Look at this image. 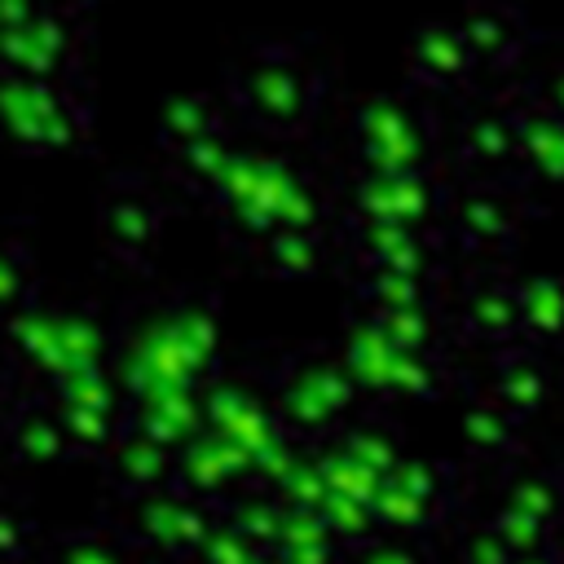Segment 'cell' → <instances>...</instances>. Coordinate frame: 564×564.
<instances>
[{
    "mask_svg": "<svg viewBox=\"0 0 564 564\" xmlns=\"http://www.w3.org/2000/svg\"><path fill=\"white\" fill-rule=\"evenodd\" d=\"M234 97L260 123H269V128H295V123L308 119L317 88H313L308 70L295 57H286L282 48H273V53L256 57L247 70H238Z\"/></svg>",
    "mask_w": 564,
    "mask_h": 564,
    "instance_id": "cell-1",
    "label": "cell"
},
{
    "mask_svg": "<svg viewBox=\"0 0 564 564\" xmlns=\"http://www.w3.org/2000/svg\"><path fill=\"white\" fill-rule=\"evenodd\" d=\"M344 366H348V375L357 379V388H370V392H401V397H432V392H436L432 361L419 357V352L397 348V344L379 330L375 317L361 322V326L348 335Z\"/></svg>",
    "mask_w": 564,
    "mask_h": 564,
    "instance_id": "cell-2",
    "label": "cell"
},
{
    "mask_svg": "<svg viewBox=\"0 0 564 564\" xmlns=\"http://www.w3.org/2000/svg\"><path fill=\"white\" fill-rule=\"evenodd\" d=\"M357 397V379L344 361H295L278 383V414L295 432L330 427Z\"/></svg>",
    "mask_w": 564,
    "mask_h": 564,
    "instance_id": "cell-3",
    "label": "cell"
},
{
    "mask_svg": "<svg viewBox=\"0 0 564 564\" xmlns=\"http://www.w3.org/2000/svg\"><path fill=\"white\" fill-rule=\"evenodd\" d=\"M13 344L18 352L35 357L40 370H48L53 379H66L75 370H97L101 357V330L84 317H62V313L13 317Z\"/></svg>",
    "mask_w": 564,
    "mask_h": 564,
    "instance_id": "cell-4",
    "label": "cell"
},
{
    "mask_svg": "<svg viewBox=\"0 0 564 564\" xmlns=\"http://www.w3.org/2000/svg\"><path fill=\"white\" fill-rule=\"evenodd\" d=\"M4 115H9V128H13L18 141L44 145V150L70 145L84 128L79 106H70V97H62L48 79H26V75H9Z\"/></svg>",
    "mask_w": 564,
    "mask_h": 564,
    "instance_id": "cell-5",
    "label": "cell"
},
{
    "mask_svg": "<svg viewBox=\"0 0 564 564\" xmlns=\"http://www.w3.org/2000/svg\"><path fill=\"white\" fill-rule=\"evenodd\" d=\"M357 132H361L370 172H379V176H410L414 163L423 159L419 123L401 101H370L357 119Z\"/></svg>",
    "mask_w": 564,
    "mask_h": 564,
    "instance_id": "cell-6",
    "label": "cell"
},
{
    "mask_svg": "<svg viewBox=\"0 0 564 564\" xmlns=\"http://www.w3.org/2000/svg\"><path fill=\"white\" fill-rule=\"evenodd\" d=\"M137 529L145 542H154L159 551H203V542L212 538V516L194 494H145V502L137 507Z\"/></svg>",
    "mask_w": 564,
    "mask_h": 564,
    "instance_id": "cell-7",
    "label": "cell"
},
{
    "mask_svg": "<svg viewBox=\"0 0 564 564\" xmlns=\"http://www.w3.org/2000/svg\"><path fill=\"white\" fill-rule=\"evenodd\" d=\"M4 31V62H9V75H26V79H48L66 48H70V35L66 26L53 18V13H35L18 26H0Z\"/></svg>",
    "mask_w": 564,
    "mask_h": 564,
    "instance_id": "cell-8",
    "label": "cell"
},
{
    "mask_svg": "<svg viewBox=\"0 0 564 564\" xmlns=\"http://www.w3.org/2000/svg\"><path fill=\"white\" fill-rule=\"evenodd\" d=\"M516 137H520V163L546 181V185H564V119L546 106V101H529L516 106Z\"/></svg>",
    "mask_w": 564,
    "mask_h": 564,
    "instance_id": "cell-9",
    "label": "cell"
},
{
    "mask_svg": "<svg viewBox=\"0 0 564 564\" xmlns=\"http://www.w3.org/2000/svg\"><path fill=\"white\" fill-rule=\"evenodd\" d=\"M458 322H463V330L471 339L511 348V339L524 335L516 282H480V286H471V295L463 300V317Z\"/></svg>",
    "mask_w": 564,
    "mask_h": 564,
    "instance_id": "cell-10",
    "label": "cell"
},
{
    "mask_svg": "<svg viewBox=\"0 0 564 564\" xmlns=\"http://www.w3.org/2000/svg\"><path fill=\"white\" fill-rule=\"evenodd\" d=\"M357 203H361L366 225H410V220H419L427 212L432 189H427V181L419 172H410V176H379V172H370L361 194H357Z\"/></svg>",
    "mask_w": 564,
    "mask_h": 564,
    "instance_id": "cell-11",
    "label": "cell"
},
{
    "mask_svg": "<svg viewBox=\"0 0 564 564\" xmlns=\"http://www.w3.org/2000/svg\"><path fill=\"white\" fill-rule=\"evenodd\" d=\"M101 229L115 247V256L123 260H141L159 234V212L141 189H119L110 194V203L101 207Z\"/></svg>",
    "mask_w": 564,
    "mask_h": 564,
    "instance_id": "cell-12",
    "label": "cell"
},
{
    "mask_svg": "<svg viewBox=\"0 0 564 564\" xmlns=\"http://www.w3.org/2000/svg\"><path fill=\"white\" fill-rule=\"evenodd\" d=\"M115 476L137 489V494H163L172 480H176V458L167 445H159L154 436L145 432H128L119 445H115Z\"/></svg>",
    "mask_w": 564,
    "mask_h": 564,
    "instance_id": "cell-13",
    "label": "cell"
},
{
    "mask_svg": "<svg viewBox=\"0 0 564 564\" xmlns=\"http://www.w3.org/2000/svg\"><path fill=\"white\" fill-rule=\"evenodd\" d=\"M546 370L529 348H502L494 361V401L511 414H533L546 401Z\"/></svg>",
    "mask_w": 564,
    "mask_h": 564,
    "instance_id": "cell-14",
    "label": "cell"
},
{
    "mask_svg": "<svg viewBox=\"0 0 564 564\" xmlns=\"http://www.w3.org/2000/svg\"><path fill=\"white\" fill-rule=\"evenodd\" d=\"M516 300H520V322H524V339L551 344L564 335V282L533 273L516 282Z\"/></svg>",
    "mask_w": 564,
    "mask_h": 564,
    "instance_id": "cell-15",
    "label": "cell"
},
{
    "mask_svg": "<svg viewBox=\"0 0 564 564\" xmlns=\"http://www.w3.org/2000/svg\"><path fill=\"white\" fill-rule=\"evenodd\" d=\"M507 507L542 520L551 533L564 529V476H555L546 467H520L507 480Z\"/></svg>",
    "mask_w": 564,
    "mask_h": 564,
    "instance_id": "cell-16",
    "label": "cell"
},
{
    "mask_svg": "<svg viewBox=\"0 0 564 564\" xmlns=\"http://www.w3.org/2000/svg\"><path fill=\"white\" fill-rule=\"evenodd\" d=\"M471 62L476 57H471V48H467V40H463L458 26H423L414 35V66L427 79H436V84L463 79L471 70Z\"/></svg>",
    "mask_w": 564,
    "mask_h": 564,
    "instance_id": "cell-17",
    "label": "cell"
},
{
    "mask_svg": "<svg viewBox=\"0 0 564 564\" xmlns=\"http://www.w3.org/2000/svg\"><path fill=\"white\" fill-rule=\"evenodd\" d=\"M454 225L471 247H489V242H507L516 229V207L494 194V189H476L454 207Z\"/></svg>",
    "mask_w": 564,
    "mask_h": 564,
    "instance_id": "cell-18",
    "label": "cell"
},
{
    "mask_svg": "<svg viewBox=\"0 0 564 564\" xmlns=\"http://www.w3.org/2000/svg\"><path fill=\"white\" fill-rule=\"evenodd\" d=\"M458 432H463V445L480 458H502L511 445H516V414L498 401H476L467 405V414L458 419Z\"/></svg>",
    "mask_w": 564,
    "mask_h": 564,
    "instance_id": "cell-19",
    "label": "cell"
},
{
    "mask_svg": "<svg viewBox=\"0 0 564 564\" xmlns=\"http://www.w3.org/2000/svg\"><path fill=\"white\" fill-rule=\"evenodd\" d=\"M198 405L189 401V392H163V397H150L145 405H141V423H137V432H145V436H154L159 445H185L194 432H198Z\"/></svg>",
    "mask_w": 564,
    "mask_h": 564,
    "instance_id": "cell-20",
    "label": "cell"
},
{
    "mask_svg": "<svg viewBox=\"0 0 564 564\" xmlns=\"http://www.w3.org/2000/svg\"><path fill=\"white\" fill-rule=\"evenodd\" d=\"M9 445H13V454L26 458V463H53V458L66 454L70 436H66V427H62L57 414L26 410V414H18V419L9 423Z\"/></svg>",
    "mask_w": 564,
    "mask_h": 564,
    "instance_id": "cell-21",
    "label": "cell"
},
{
    "mask_svg": "<svg viewBox=\"0 0 564 564\" xmlns=\"http://www.w3.org/2000/svg\"><path fill=\"white\" fill-rule=\"evenodd\" d=\"M458 31H463L471 57H485V62H511L516 48H520L516 26H511L507 13H498V9H476V13H467Z\"/></svg>",
    "mask_w": 564,
    "mask_h": 564,
    "instance_id": "cell-22",
    "label": "cell"
},
{
    "mask_svg": "<svg viewBox=\"0 0 564 564\" xmlns=\"http://www.w3.org/2000/svg\"><path fill=\"white\" fill-rule=\"evenodd\" d=\"M520 150V137H516V115H476L467 128H463V154L476 159V163H502Z\"/></svg>",
    "mask_w": 564,
    "mask_h": 564,
    "instance_id": "cell-23",
    "label": "cell"
},
{
    "mask_svg": "<svg viewBox=\"0 0 564 564\" xmlns=\"http://www.w3.org/2000/svg\"><path fill=\"white\" fill-rule=\"evenodd\" d=\"M159 128L176 150H185L194 141H207V137H220L216 132V110H212L207 97H172L163 106V123Z\"/></svg>",
    "mask_w": 564,
    "mask_h": 564,
    "instance_id": "cell-24",
    "label": "cell"
},
{
    "mask_svg": "<svg viewBox=\"0 0 564 564\" xmlns=\"http://www.w3.org/2000/svg\"><path fill=\"white\" fill-rule=\"evenodd\" d=\"M317 467H322V476H326L330 494H339V498H357V502H375V498H379V489H383V480H388V476H379V471L361 467V463H357L352 454H344L339 445H335V449H326V454L317 458Z\"/></svg>",
    "mask_w": 564,
    "mask_h": 564,
    "instance_id": "cell-25",
    "label": "cell"
},
{
    "mask_svg": "<svg viewBox=\"0 0 564 564\" xmlns=\"http://www.w3.org/2000/svg\"><path fill=\"white\" fill-rule=\"evenodd\" d=\"M264 256H269L273 273H282V278H308L317 269V260H322V242H317L313 229H278V234H269Z\"/></svg>",
    "mask_w": 564,
    "mask_h": 564,
    "instance_id": "cell-26",
    "label": "cell"
},
{
    "mask_svg": "<svg viewBox=\"0 0 564 564\" xmlns=\"http://www.w3.org/2000/svg\"><path fill=\"white\" fill-rule=\"evenodd\" d=\"M282 520H286V507H282V498H238L234 502V511H229V529H238L247 542H256V546H278V538H282Z\"/></svg>",
    "mask_w": 564,
    "mask_h": 564,
    "instance_id": "cell-27",
    "label": "cell"
},
{
    "mask_svg": "<svg viewBox=\"0 0 564 564\" xmlns=\"http://www.w3.org/2000/svg\"><path fill=\"white\" fill-rule=\"evenodd\" d=\"M494 533L516 551V560H529V555H546V546H551V529L542 524V520H533V516H524V511H516V507H502L494 520Z\"/></svg>",
    "mask_w": 564,
    "mask_h": 564,
    "instance_id": "cell-28",
    "label": "cell"
},
{
    "mask_svg": "<svg viewBox=\"0 0 564 564\" xmlns=\"http://www.w3.org/2000/svg\"><path fill=\"white\" fill-rule=\"evenodd\" d=\"M361 291H366V300L375 304V313H383V308H419V304H423L419 278L397 273V269H370L366 282H361Z\"/></svg>",
    "mask_w": 564,
    "mask_h": 564,
    "instance_id": "cell-29",
    "label": "cell"
},
{
    "mask_svg": "<svg viewBox=\"0 0 564 564\" xmlns=\"http://www.w3.org/2000/svg\"><path fill=\"white\" fill-rule=\"evenodd\" d=\"M339 449L352 454L361 467H370V471H379V476H392L397 463H401L397 441H392L388 432H375V427H352V432H344V436H339Z\"/></svg>",
    "mask_w": 564,
    "mask_h": 564,
    "instance_id": "cell-30",
    "label": "cell"
},
{
    "mask_svg": "<svg viewBox=\"0 0 564 564\" xmlns=\"http://www.w3.org/2000/svg\"><path fill=\"white\" fill-rule=\"evenodd\" d=\"M375 322H379V330L397 344V348H405V352H419V357H427V339H432V322H427V313H423V304L419 308H383V313H375Z\"/></svg>",
    "mask_w": 564,
    "mask_h": 564,
    "instance_id": "cell-31",
    "label": "cell"
},
{
    "mask_svg": "<svg viewBox=\"0 0 564 564\" xmlns=\"http://www.w3.org/2000/svg\"><path fill=\"white\" fill-rule=\"evenodd\" d=\"M370 507H375V520H383V524H392V529H414V524L432 520V511H436L432 502L405 494V489L392 485V480H383V489H379V498H375Z\"/></svg>",
    "mask_w": 564,
    "mask_h": 564,
    "instance_id": "cell-32",
    "label": "cell"
},
{
    "mask_svg": "<svg viewBox=\"0 0 564 564\" xmlns=\"http://www.w3.org/2000/svg\"><path fill=\"white\" fill-rule=\"evenodd\" d=\"M278 498H282V507H313V511H322L326 498H330V485H326L317 458H304V463L278 485Z\"/></svg>",
    "mask_w": 564,
    "mask_h": 564,
    "instance_id": "cell-33",
    "label": "cell"
},
{
    "mask_svg": "<svg viewBox=\"0 0 564 564\" xmlns=\"http://www.w3.org/2000/svg\"><path fill=\"white\" fill-rule=\"evenodd\" d=\"M330 524L322 511L313 507H286V520H282V538H278V551H304V546H330Z\"/></svg>",
    "mask_w": 564,
    "mask_h": 564,
    "instance_id": "cell-34",
    "label": "cell"
},
{
    "mask_svg": "<svg viewBox=\"0 0 564 564\" xmlns=\"http://www.w3.org/2000/svg\"><path fill=\"white\" fill-rule=\"evenodd\" d=\"M57 419L79 449H97L110 441V410H84V405H57Z\"/></svg>",
    "mask_w": 564,
    "mask_h": 564,
    "instance_id": "cell-35",
    "label": "cell"
},
{
    "mask_svg": "<svg viewBox=\"0 0 564 564\" xmlns=\"http://www.w3.org/2000/svg\"><path fill=\"white\" fill-rule=\"evenodd\" d=\"M322 516H326V524H330L335 538H352V542H361V538L375 529V507H370V502H357V498H339V494H330L326 507H322Z\"/></svg>",
    "mask_w": 564,
    "mask_h": 564,
    "instance_id": "cell-36",
    "label": "cell"
},
{
    "mask_svg": "<svg viewBox=\"0 0 564 564\" xmlns=\"http://www.w3.org/2000/svg\"><path fill=\"white\" fill-rule=\"evenodd\" d=\"M57 405H84V410H110V388L101 370H75L57 379Z\"/></svg>",
    "mask_w": 564,
    "mask_h": 564,
    "instance_id": "cell-37",
    "label": "cell"
},
{
    "mask_svg": "<svg viewBox=\"0 0 564 564\" xmlns=\"http://www.w3.org/2000/svg\"><path fill=\"white\" fill-rule=\"evenodd\" d=\"M458 564H516V551L494 533V524H476L458 538Z\"/></svg>",
    "mask_w": 564,
    "mask_h": 564,
    "instance_id": "cell-38",
    "label": "cell"
},
{
    "mask_svg": "<svg viewBox=\"0 0 564 564\" xmlns=\"http://www.w3.org/2000/svg\"><path fill=\"white\" fill-rule=\"evenodd\" d=\"M229 159H234V154L225 150V141H220V137H207V141H194V145H185V150H181L185 172H189L194 181H207V185H216V181L225 176Z\"/></svg>",
    "mask_w": 564,
    "mask_h": 564,
    "instance_id": "cell-39",
    "label": "cell"
},
{
    "mask_svg": "<svg viewBox=\"0 0 564 564\" xmlns=\"http://www.w3.org/2000/svg\"><path fill=\"white\" fill-rule=\"evenodd\" d=\"M203 560H207V564H260V546L247 542L238 529L216 524L212 538L203 542Z\"/></svg>",
    "mask_w": 564,
    "mask_h": 564,
    "instance_id": "cell-40",
    "label": "cell"
},
{
    "mask_svg": "<svg viewBox=\"0 0 564 564\" xmlns=\"http://www.w3.org/2000/svg\"><path fill=\"white\" fill-rule=\"evenodd\" d=\"M388 480L401 485L405 494H414V498L441 507V471H436L432 463H397V471H392Z\"/></svg>",
    "mask_w": 564,
    "mask_h": 564,
    "instance_id": "cell-41",
    "label": "cell"
},
{
    "mask_svg": "<svg viewBox=\"0 0 564 564\" xmlns=\"http://www.w3.org/2000/svg\"><path fill=\"white\" fill-rule=\"evenodd\" d=\"M57 564H128V560L101 538H70V542H62Z\"/></svg>",
    "mask_w": 564,
    "mask_h": 564,
    "instance_id": "cell-42",
    "label": "cell"
},
{
    "mask_svg": "<svg viewBox=\"0 0 564 564\" xmlns=\"http://www.w3.org/2000/svg\"><path fill=\"white\" fill-rule=\"evenodd\" d=\"M352 564H423V555L405 542H361L352 551Z\"/></svg>",
    "mask_w": 564,
    "mask_h": 564,
    "instance_id": "cell-43",
    "label": "cell"
},
{
    "mask_svg": "<svg viewBox=\"0 0 564 564\" xmlns=\"http://www.w3.org/2000/svg\"><path fill=\"white\" fill-rule=\"evenodd\" d=\"M546 106H551V110L564 119V70L551 79V88H546Z\"/></svg>",
    "mask_w": 564,
    "mask_h": 564,
    "instance_id": "cell-44",
    "label": "cell"
},
{
    "mask_svg": "<svg viewBox=\"0 0 564 564\" xmlns=\"http://www.w3.org/2000/svg\"><path fill=\"white\" fill-rule=\"evenodd\" d=\"M516 564H555L551 555H529V560H516Z\"/></svg>",
    "mask_w": 564,
    "mask_h": 564,
    "instance_id": "cell-45",
    "label": "cell"
}]
</instances>
